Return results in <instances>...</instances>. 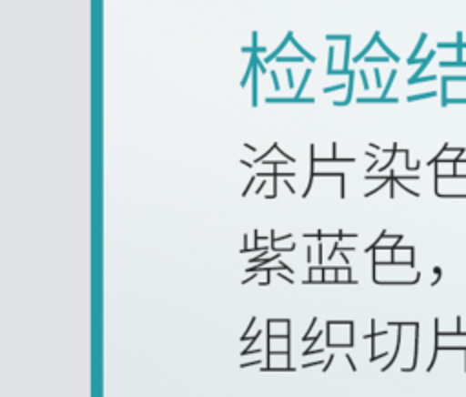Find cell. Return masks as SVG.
Wrapping results in <instances>:
<instances>
[{
	"instance_id": "1",
	"label": "cell",
	"mask_w": 466,
	"mask_h": 397,
	"mask_svg": "<svg viewBox=\"0 0 466 397\" xmlns=\"http://www.w3.org/2000/svg\"><path fill=\"white\" fill-rule=\"evenodd\" d=\"M455 175L466 177V160H455Z\"/></svg>"
},
{
	"instance_id": "2",
	"label": "cell",
	"mask_w": 466,
	"mask_h": 397,
	"mask_svg": "<svg viewBox=\"0 0 466 397\" xmlns=\"http://www.w3.org/2000/svg\"><path fill=\"white\" fill-rule=\"evenodd\" d=\"M260 333H262V331H257V333H255V337H253V339H251V341H249V342H248V348H246V350H244V351H242V355H248V351H249V350H251V346H253V342H255V341H257V339H258V337H260Z\"/></svg>"
},
{
	"instance_id": "3",
	"label": "cell",
	"mask_w": 466,
	"mask_h": 397,
	"mask_svg": "<svg viewBox=\"0 0 466 397\" xmlns=\"http://www.w3.org/2000/svg\"><path fill=\"white\" fill-rule=\"evenodd\" d=\"M255 324V317H251V321H249V324H248V328H246V331H244V335H242V339L240 341H246V337H248V331L251 330V326Z\"/></svg>"
},
{
	"instance_id": "4",
	"label": "cell",
	"mask_w": 466,
	"mask_h": 397,
	"mask_svg": "<svg viewBox=\"0 0 466 397\" xmlns=\"http://www.w3.org/2000/svg\"><path fill=\"white\" fill-rule=\"evenodd\" d=\"M322 361H313V362H304L302 368H313V366H320Z\"/></svg>"
},
{
	"instance_id": "5",
	"label": "cell",
	"mask_w": 466,
	"mask_h": 397,
	"mask_svg": "<svg viewBox=\"0 0 466 397\" xmlns=\"http://www.w3.org/2000/svg\"><path fill=\"white\" fill-rule=\"evenodd\" d=\"M253 180H255V177H251V178H249V180H248V186H246V188H244V191H242V197H246V195H248V189H249V188H251V184H253Z\"/></svg>"
},
{
	"instance_id": "6",
	"label": "cell",
	"mask_w": 466,
	"mask_h": 397,
	"mask_svg": "<svg viewBox=\"0 0 466 397\" xmlns=\"http://www.w3.org/2000/svg\"><path fill=\"white\" fill-rule=\"evenodd\" d=\"M333 359H335V355H329V359H328V362L324 364V370H322V372H328V368H329V364L333 362Z\"/></svg>"
},
{
	"instance_id": "7",
	"label": "cell",
	"mask_w": 466,
	"mask_h": 397,
	"mask_svg": "<svg viewBox=\"0 0 466 397\" xmlns=\"http://www.w3.org/2000/svg\"><path fill=\"white\" fill-rule=\"evenodd\" d=\"M346 359H348V362H350V368H351V370H353V372H355V370H357V368H355V362H353V359H351V357H350V353H346Z\"/></svg>"
},
{
	"instance_id": "8",
	"label": "cell",
	"mask_w": 466,
	"mask_h": 397,
	"mask_svg": "<svg viewBox=\"0 0 466 397\" xmlns=\"http://www.w3.org/2000/svg\"><path fill=\"white\" fill-rule=\"evenodd\" d=\"M279 268H280V270H288L289 273H293V268H288V264H284V262H280V264H279Z\"/></svg>"
},
{
	"instance_id": "9",
	"label": "cell",
	"mask_w": 466,
	"mask_h": 397,
	"mask_svg": "<svg viewBox=\"0 0 466 397\" xmlns=\"http://www.w3.org/2000/svg\"><path fill=\"white\" fill-rule=\"evenodd\" d=\"M319 262H322V244H319Z\"/></svg>"
},
{
	"instance_id": "10",
	"label": "cell",
	"mask_w": 466,
	"mask_h": 397,
	"mask_svg": "<svg viewBox=\"0 0 466 397\" xmlns=\"http://www.w3.org/2000/svg\"><path fill=\"white\" fill-rule=\"evenodd\" d=\"M264 186H266V180H262V182H260V186H258V188H257V191H255V193H260V189H262V188H264Z\"/></svg>"
},
{
	"instance_id": "11",
	"label": "cell",
	"mask_w": 466,
	"mask_h": 397,
	"mask_svg": "<svg viewBox=\"0 0 466 397\" xmlns=\"http://www.w3.org/2000/svg\"><path fill=\"white\" fill-rule=\"evenodd\" d=\"M433 271H435V275H437V277H441V268H439V266H435V268H433Z\"/></svg>"
},
{
	"instance_id": "12",
	"label": "cell",
	"mask_w": 466,
	"mask_h": 397,
	"mask_svg": "<svg viewBox=\"0 0 466 397\" xmlns=\"http://www.w3.org/2000/svg\"><path fill=\"white\" fill-rule=\"evenodd\" d=\"M242 164H244V166H248V168H253V164H251V162H248V160H242Z\"/></svg>"
},
{
	"instance_id": "13",
	"label": "cell",
	"mask_w": 466,
	"mask_h": 397,
	"mask_svg": "<svg viewBox=\"0 0 466 397\" xmlns=\"http://www.w3.org/2000/svg\"><path fill=\"white\" fill-rule=\"evenodd\" d=\"M279 275H280V277H282V279H286V280H288V282H293V279H289V277H286V275H282V273H279Z\"/></svg>"
}]
</instances>
